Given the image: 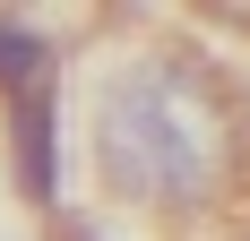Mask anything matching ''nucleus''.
<instances>
[{
	"label": "nucleus",
	"instance_id": "nucleus-1",
	"mask_svg": "<svg viewBox=\"0 0 250 241\" xmlns=\"http://www.w3.org/2000/svg\"><path fill=\"white\" fill-rule=\"evenodd\" d=\"M95 164L121 198L147 207H199L233 164V120L225 95L207 86L190 60L155 52L138 69H121L95 103Z\"/></svg>",
	"mask_w": 250,
	"mask_h": 241
},
{
	"label": "nucleus",
	"instance_id": "nucleus-2",
	"mask_svg": "<svg viewBox=\"0 0 250 241\" xmlns=\"http://www.w3.org/2000/svg\"><path fill=\"white\" fill-rule=\"evenodd\" d=\"M0 95H9V138H18V181L52 198V43L26 18H0Z\"/></svg>",
	"mask_w": 250,
	"mask_h": 241
}]
</instances>
